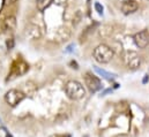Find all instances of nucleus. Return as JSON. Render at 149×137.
Segmentation results:
<instances>
[{
  "instance_id": "obj_1",
  "label": "nucleus",
  "mask_w": 149,
  "mask_h": 137,
  "mask_svg": "<svg viewBox=\"0 0 149 137\" xmlns=\"http://www.w3.org/2000/svg\"><path fill=\"white\" fill-rule=\"evenodd\" d=\"M65 92L67 97L72 100H80L86 96V90L83 85L77 81H70L65 85Z\"/></svg>"
},
{
  "instance_id": "obj_2",
  "label": "nucleus",
  "mask_w": 149,
  "mask_h": 137,
  "mask_svg": "<svg viewBox=\"0 0 149 137\" xmlns=\"http://www.w3.org/2000/svg\"><path fill=\"white\" fill-rule=\"evenodd\" d=\"M94 58L100 64H108L113 58V50L105 44H101L94 50Z\"/></svg>"
},
{
  "instance_id": "obj_3",
  "label": "nucleus",
  "mask_w": 149,
  "mask_h": 137,
  "mask_svg": "<svg viewBox=\"0 0 149 137\" xmlns=\"http://www.w3.org/2000/svg\"><path fill=\"white\" fill-rule=\"evenodd\" d=\"M26 98V95L16 89H10L9 91L6 92L5 95V102L12 107H15L17 104H20Z\"/></svg>"
},
{
  "instance_id": "obj_4",
  "label": "nucleus",
  "mask_w": 149,
  "mask_h": 137,
  "mask_svg": "<svg viewBox=\"0 0 149 137\" xmlns=\"http://www.w3.org/2000/svg\"><path fill=\"white\" fill-rule=\"evenodd\" d=\"M28 69H29V66L23 60H16L13 64V67H12V70H10L9 75H8L7 81L8 80H13V78H15V77H17L20 75L26 74L28 71Z\"/></svg>"
},
{
  "instance_id": "obj_5",
  "label": "nucleus",
  "mask_w": 149,
  "mask_h": 137,
  "mask_svg": "<svg viewBox=\"0 0 149 137\" xmlns=\"http://www.w3.org/2000/svg\"><path fill=\"white\" fill-rule=\"evenodd\" d=\"M84 83L87 85V88L89 89L90 92H97L102 89V83L100 81V78L95 75H93L91 73H87L84 76Z\"/></svg>"
},
{
  "instance_id": "obj_6",
  "label": "nucleus",
  "mask_w": 149,
  "mask_h": 137,
  "mask_svg": "<svg viewBox=\"0 0 149 137\" xmlns=\"http://www.w3.org/2000/svg\"><path fill=\"white\" fill-rule=\"evenodd\" d=\"M124 60H125V64L127 65V67L130 69H136L139 68L140 65H141V58L134 52H127Z\"/></svg>"
},
{
  "instance_id": "obj_7",
  "label": "nucleus",
  "mask_w": 149,
  "mask_h": 137,
  "mask_svg": "<svg viewBox=\"0 0 149 137\" xmlns=\"http://www.w3.org/2000/svg\"><path fill=\"white\" fill-rule=\"evenodd\" d=\"M134 42L136 44L138 47L140 48H145L149 44V33L147 30H142L134 36Z\"/></svg>"
},
{
  "instance_id": "obj_8",
  "label": "nucleus",
  "mask_w": 149,
  "mask_h": 137,
  "mask_svg": "<svg viewBox=\"0 0 149 137\" xmlns=\"http://www.w3.org/2000/svg\"><path fill=\"white\" fill-rule=\"evenodd\" d=\"M139 5L135 0H125L121 3V12L124 14H132L134 12H136Z\"/></svg>"
},
{
  "instance_id": "obj_9",
  "label": "nucleus",
  "mask_w": 149,
  "mask_h": 137,
  "mask_svg": "<svg viewBox=\"0 0 149 137\" xmlns=\"http://www.w3.org/2000/svg\"><path fill=\"white\" fill-rule=\"evenodd\" d=\"M16 28V19L14 16H8L2 22V30L5 33H12Z\"/></svg>"
},
{
  "instance_id": "obj_10",
  "label": "nucleus",
  "mask_w": 149,
  "mask_h": 137,
  "mask_svg": "<svg viewBox=\"0 0 149 137\" xmlns=\"http://www.w3.org/2000/svg\"><path fill=\"white\" fill-rule=\"evenodd\" d=\"M27 36H29L31 39H36L40 37V31H39V28L37 26H34V24H30L28 26L27 28Z\"/></svg>"
},
{
  "instance_id": "obj_11",
  "label": "nucleus",
  "mask_w": 149,
  "mask_h": 137,
  "mask_svg": "<svg viewBox=\"0 0 149 137\" xmlns=\"http://www.w3.org/2000/svg\"><path fill=\"white\" fill-rule=\"evenodd\" d=\"M95 69V71L98 74V75H101L103 78H105V80H108V81H113L116 77H117V75L116 74H112V73H109V71H107V70H104V69L100 68V67H94Z\"/></svg>"
},
{
  "instance_id": "obj_12",
  "label": "nucleus",
  "mask_w": 149,
  "mask_h": 137,
  "mask_svg": "<svg viewBox=\"0 0 149 137\" xmlns=\"http://www.w3.org/2000/svg\"><path fill=\"white\" fill-rule=\"evenodd\" d=\"M52 3V0H36V6L39 12H44L46 8L50 7Z\"/></svg>"
},
{
  "instance_id": "obj_13",
  "label": "nucleus",
  "mask_w": 149,
  "mask_h": 137,
  "mask_svg": "<svg viewBox=\"0 0 149 137\" xmlns=\"http://www.w3.org/2000/svg\"><path fill=\"white\" fill-rule=\"evenodd\" d=\"M6 45H7V48L8 50H12L14 47V39L13 38H9L6 40Z\"/></svg>"
},
{
  "instance_id": "obj_14",
  "label": "nucleus",
  "mask_w": 149,
  "mask_h": 137,
  "mask_svg": "<svg viewBox=\"0 0 149 137\" xmlns=\"http://www.w3.org/2000/svg\"><path fill=\"white\" fill-rule=\"evenodd\" d=\"M95 9L98 14H103V6L100 3V2H96L95 3Z\"/></svg>"
},
{
  "instance_id": "obj_15",
  "label": "nucleus",
  "mask_w": 149,
  "mask_h": 137,
  "mask_svg": "<svg viewBox=\"0 0 149 137\" xmlns=\"http://www.w3.org/2000/svg\"><path fill=\"white\" fill-rule=\"evenodd\" d=\"M52 2H54L56 5H59V6H65L67 0H52Z\"/></svg>"
},
{
  "instance_id": "obj_16",
  "label": "nucleus",
  "mask_w": 149,
  "mask_h": 137,
  "mask_svg": "<svg viewBox=\"0 0 149 137\" xmlns=\"http://www.w3.org/2000/svg\"><path fill=\"white\" fill-rule=\"evenodd\" d=\"M73 47H74V44H71V45H68V46H67V48H66V52H67V53H71V52H73Z\"/></svg>"
},
{
  "instance_id": "obj_17",
  "label": "nucleus",
  "mask_w": 149,
  "mask_h": 137,
  "mask_svg": "<svg viewBox=\"0 0 149 137\" xmlns=\"http://www.w3.org/2000/svg\"><path fill=\"white\" fill-rule=\"evenodd\" d=\"M16 2V0H3V5H12Z\"/></svg>"
},
{
  "instance_id": "obj_18",
  "label": "nucleus",
  "mask_w": 149,
  "mask_h": 137,
  "mask_svg": "<svg viewBox=\"0 0 149 137\" xmlns=\"http://www.w3.org/2000/svg\"><path fill=\"white\" fill-rule=\"evenodd\" d=\"M148 81H149V76L148 75H145V77H143V80H142V83H143V84H146Z\"/></svg>"
},
{
  "instance_id": "obj_19",
  "label": "nucleus",
  "mask_w": 149,
  "mask_h": 137,
  "mask_svg": "<svg viewBox=\"0 0 149 137\" xmlns=\"http://www.w3.org/2000/svg\"><path fill=\"white\" fill-rule=\"evenodd\" d=\"M71 66H74L73 68H75V69H77V68H79V67H77V64H76L75 61H72V62H71Z\"/></svg>"
},
{
  "instance_id": "obj_20",
  "label": "nucleus",
  "mask_w": 149,
  "mask_h": 137,
  "mask_svg": "<svg viewBox=\"0 0 149 137\" xmlns=\"http://www.w3.org/2000/svg\"><path fill=\"white\" fill-rule=\"evenodd\" d=\"M112 90L111 89H108V90H105V91H104V92H103V93H102V96H105V95H107V93H109V92H111Z\"/></svg>"
}]
</instances>
